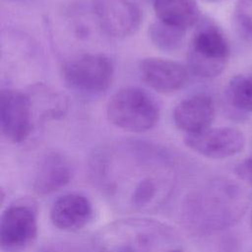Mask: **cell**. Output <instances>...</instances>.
Returning a JSON list of instances; mask_svg holds the SVG:
<instances>
[{
	"label": "cell",
	"instance_id": "cell-1",
	"mask_svg": "<svg viewBox=\"0 0 252 252\" xmlns=\"http://www.w3.org/2000/svg\"><path fill=\"white\" fill-rule=\"evenodd\" d=\"M229 58L228 41L221 29L212 20L197 23L187 54L192 73L202 78H214L222 73Z\"/></svg>",
	"mask_w": 252,
	"mask_h": 252
},
{
	"label": "cell",
	"instance_id": "cell-2",
	"mask_svg": "<svg viewBox=\"0 0 252 252\" xmlns=\"http://www.w3.org/2000/svg\"><path fill=\"white\" fill-rule=\"evenodd\" d=\"M108 121L122 130L142 133L151 130L158 121L159 109L154 97L137 87L116 92L106 105Z\"/></svg>",
	"mask_w": 252,
	"mask_h": 252
},
{
	"label": "cell",
	"instance_id": "cell-3",
	"mask_svg": "<svg viewBox=\"0 0 252 252\" xmlns=\"http://www.w3.org/2000/svg\"><path fill=\"white\" fill-rule=\"evenodd\" d=\"M113 65L103 54H81L68 60L62 74L66 84L83 94H96L105 92L113 79Z\"/></svg>",
	"mask_w": 252,
	"mask_h": 252
},
{
	"label": "cell",
	"instance_id": "cell-4",
	"mask_svg": "<svg viewBox=\"0 0 252 252\" xmlns=\"http://www.w3.org/2000/svg\"><path fill=\"white\" fill-rule=\"evenodd\" d=\"M92 7L101 29L112 37L134 34L142 22V11L135 0H92Z\"/></svg>",
	"mask_w": 252,
	"mask_h": 252
},
{
	"label": "cell",
	"instance_id": "cell-5",
	"mask_svg": "<svg viewBox=\"0 0 252 252\" xmlns=\"http://www.w3.org/2000/svg\"><path fill=\"white\" fill-rule=\"evenodd\" d=\"M37 234L34 212L26 205H14L5 210L0 220V244L6 252H21Z\"/></svg>",
	"mask_w": 252,
	"mask_h": 252
},
{
	"label": "cell",
	"instance_id": "cell-6",
	"mask_svg": "<svg viewBox=\"0 0 252 252\" xmlns=\"http://www.w3.org/2000/svg\"><path fill=\"white\" fill-rule=\"evenodd\" d=\"M184 143L203 157L222 159L240 153L245 145V137L240 130L225 126L209 128L196 134H185Z\"/></svg>",
	"mask_w": 252,
	"mask_h": 252
},
{
	"label": "cell",
	"instance_id": "cell-7",
	"mask_svg": "<svg viewBox=\"0 0 252 252\" xmlns=\"http://www.w3.org/2000/svg\"><path fill=\"white\" fill-rule=\"evenodd\" d=\"M0 125L3 135L13 143H22L32 131L31 100L24 93L3 90L0 96Z\"/></svg>",
	"mask_w": 252,
	"mask_h": 252
},
{
	"label": "cell",
	"instance_id": "cell-8",
	"mask_svg": "<svg viewBox=\"0 0 252 252\" xmlns=\"http://www.w3.org/2000/svg\"><path fill=\"white\" fill-rule=\"evenodd\" d=\"M143 80L155 91L161 94L174 93L187 82L188 72L180 63L168 59L149 57L140 63Z\"/></svg>",
	"mask_w": 252,
	"mask_h": 252
},
{
	"label": "cell",
	"instance_id": "cell-9",
	"mask_svg": "<svg viewBox=\"0 0 252 252\" xmlns=\"http://www.w3.org/2000/svg\"><path fill=\"white\" fill-rule=\"evenodd\" d=\"M216 115L213 99L196 94L180 101L173 112L175 125L185 134H196L210 128Z\"/></svg>",
	"mask_w": 252,
	"mask_h": 252
},
{
	"label": "cell",
	"instance_id": "cell-10",
	"mask_svg": "<svg viewBox=\"0 0 252 252\" xmlns=\"http://www.w3.org/2000/svg\"><path fill=\"white\" fill-rule=\"evenodd\" d=\"M93 217L90 201L78 193L66 194L58 198L50 211L52 223L62 230H78L89 223Z\"/></svg>",
	"mask_w": 252,
	"mask_h": 252
},
{
	"label": "cell",
	"instance_id": "cell-11",
	"mask_svg": "<svg viewBox=\"0 0 252 252\" xmlns=\"http://www.w3.org/2000/svg\"><path fill=\"white\" fill-rule=\"evenodd\" d=\"M154 10L159 21L183 31L199 22L200 10L195 0H155Z\"/></svg>",
	"mask_w": 252,
	"mask_h": 252
},
{
	"label": "cell",
	"instance_id": "cell-12",
	"mask_svg": "<svg viewBox=\"0 0 252 252\" xmlns=\"http://www.w3.org/2000/svg\"><path fill=\"white\" fill-rule=\"evenodd\" d=\"M71 170L66 158L59 154H50L41 161L35 177V190L46 194L67 184Z\"/></svg>",
	"mask_w": 252,
	"mask_h": 252
},
{
	"label": "cell",
	"instance_id": "cell-13",
	"mask_svg": "<svg viewBox=\"0 0 252 252\" xmlns=\"http://www.w3.org/2000/svg\"><path fill=\"white\" fill-rule=\"evenodd\" d=\"M186 31L177 29L158 20L149 27V36L153 44L164 51L173 52L182 45Z\"/></svg>",
	"mask_w": 252,
	"mask_h": 252
},
{
	"label": "cell",
	"instance_id": "cell-14",
	"mask_svg": "<svg viewBox=\"0 0 252 252\" xmlns=\"http://www.w3.org/2000/svg\"><path fill=\"white\" fill-rule=\"evenodd\" d=\"M225 96L232 107L252 112V73L233 77L226 87Z\"/></svg>",
	"mask_w": 252,
	"mask_h": 252
},
{
	"label": "cell",
	"instance_id": "cell-15",
	"mask_svg": "<svg viewBox=\"0 0 252 252\" xmlns=\"http://www.w3.org/2000/svg\"><path fill=\"white\" fill-rule=\"evenodd\" d=\"M234 16L242 29L252 32V0H238Z\"/></svg>",
	"mask_w": 252,
	"mask_h": 252
},
{
	"label": "cell",
	"instance_id": "cell-16",
	"mask_svg": "<svg viewBox=\"0 0 252 252\" xmlns=\"http://www.w3.org/2000/svg\"><path fill=\"white\" fill-rule=\"evenodd\" d=\"M235 172L240 179L252 187V155L236 166Z\"/></svg>",
	"mask_w": 252,
	"mask_h": 252
},
{
	"label": "cell",
	"instance_id": "cell-17",
	"mask_svg": "<svg viewBox=\"0 0 252 252\" xmlns=\"http://www.w3.org/2000/svg\"><path fill=\"white\" fill-rule=\"evenodd\" d=\"M116 252H142L139 249H137V247L135 246H131V245H123L121 247H119Z\"/></svg>",
	"mask_w": 252,
	"mask_h": 252
},
{
	"label": "cell",
	"instance_id": "cell-18",
	"mask_svg": "<svg viewBox=\"0 0 252 252\" xmlns=\"http://www.w3.org/2000/svg\"><path fill=\"white\" fill-rule=\"evenodd\" d=\"M167 252H183V251L180 250V249H171V250H169Z\"/></svg>",
	"mask_w": 252,
	"mask_h": 252
},
{
	"label": "cell",
	"instance_id": "cell-19",
	"mask_svg": "<svg viewBox=\"0 0 252 252\" xmlns=\"http://www.w3.org/2000/svg\"><path fill=\"white\" fill-rule=\"evenodd\" d=\"M251 225H252V212H251Z\"/></svg>",
	"mask_w": 252,
	"mask_h": 252
}]
</instances>
